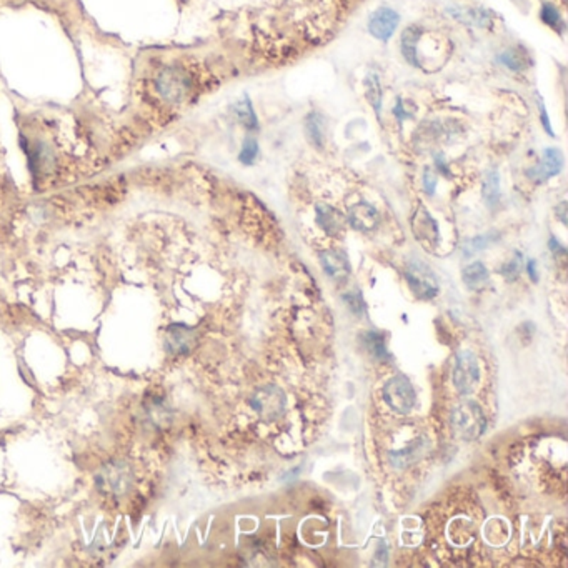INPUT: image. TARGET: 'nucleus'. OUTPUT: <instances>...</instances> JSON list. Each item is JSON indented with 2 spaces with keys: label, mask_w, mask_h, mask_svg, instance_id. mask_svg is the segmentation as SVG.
Listing matches in <instances>:
<instances>
[{
  "label": "nucleus",
  "mask_w": 568,
  "mask_h": 568,
  "mask_svg": "<svg viewBox=\"0 0 568 568\" xmlns=\"http://www.w3.org/2000/svg\"><path fill=\"white\" fill-rule=\"evenodd\" d=\"M422 36V29L417 27V25H412V27L405 29L402 36V54L403 57L409 64L417 67V57H415V47H417L418 37Z\"/></svg>",
  "instance_id": "obj_16"
},
{
  "label": "nucleus",
  "mask_w": 568,
  "mask_h": 568,
  "mask_svg": "<svg viewBox=\"0 0 568 568\" xmlns=\"http://www.w3.org/2000/svg\"><path fill=\"white\" fill-rule=\"evenodd\" d=\"M258 155V144L257 140L252 137H247L244 145H242V152H240V162L245 163V166H250V163L254 162L255 159H257Z\"/></svg>",
  "instance_id": "obj_24"
},
{
  "label": "nucleus",
  "mask_w": 568,
  "mask_h": 568,
  "mask_svg": "<svg viewBox=\"0 0 568 568\" xmlns=\"http://www.w3.org/2000/svg\"><path fill=\"white\" fill-rule=\"evenodd\" d=\"M320 262H322L325 274L333 280H344L350 272L349 260L344 254L337 252V250H325V252L320 254Z\"/></svg>",
  "instance_id": "obj_10"
},
{
  "label": "nucleus",
  "mask_w": 568,
  "mask_h": 568,
  "mask_svg": "<svg viewBox=\"0 0 568 568\" xmlns=\"http://www.w3.org/2000/svg\"><path fill=\"white\" fill-rule=\"evenodd\" d=\"M550 249L553 250V252H560L562 255L565 254V249H563V247L558 244L557 240H555V238H552V240H550Z\"/></svg>",
  "instance_id": "obj_34"
},
{
  "label": "nucleus",
  "mask_w": 568,
  "mask_h": 568,
  "mask_svg": "<svg viewBox=\"0 0 568 568\" xmlns=\"http://www.w3.org/2000/svg\"><path fill=\"white\" fill-rule=\"evenodd\" d=\"M398 14L395 10L387 7H381L372 14L368 20V30L375 38L381 42H387L393 36L395 29L398 27Z\"/></svg>",
  "instance_id": "obj_7"
},
{
  "label": "nucleus",
  "mask_w": 568,
  "mask_h": 568,
  "mask_svg": "<svg viewBox=\"0 0 568 568\" xmlns=\"http://www.w3.org/2000/svg\"><path fill=\"white\" fill-rule=\"evenodd\" d=\"M518 272H520V258H518V257L514 258V260H510V262L507 263V265H504V267L500 268V274L504 275L507 280L517 279Z\"/></svg>",
  "instance_id": "obj_26"
},
{
  "label": "nucleus",
  "mask_w": 568,
  "mask_h": 568,
  "mask_svg": "<svg viewBox=\"0 0 568 568\" xmlns=\"http://www.w3.org/2000/svg\"><path fill=\"white\" fill-rule=\"evenodd\" d=\"M365 94H367V101L370 102V105L374 107L377 117H380L381 110V89H380V82L375 75H368L365 82Z\"/></svg>",
  "instance_id": "obj_22"
},
{
  "label": "nucleus",
  "mask_w": 568,
  "mask_h": 568,
  "mask_svg": "<svg viewBox=\"0 0 568 568\" xmlns=\"http://www.w3.org/2000/svg\"><path fill=\"white\" fill-rule=\"evenodd\" d=\"M349 222L360 232H368L377 228L380 224V215L374 205L367 202L355 203L349 210Z\"/></svg>",
  "instance_id": "obj_9"
},
{
  "label": "nucleus",
  "mask_w": 568,
  "mask_h": 568,
  "mask_svg": "<svg viewBox=\"0 0 568 568\" xmlns=\"http://www.w3.org/2000/svg\"><path fill=\"white\" fill-rule=\"evenodd\" d=\"M235 115H237L238 122L244 125V127L250 129V130L258 129V119H257V115H255L252 102H250V99L247 97V95H244V99L237 103Z\"/></svg>",
  "instance_id": "obj_18"
},
{
  "label": "nucleus",
  "mask_w": 568,
  "mask_h": 568,
  "mask_svg": "<svg viewBox=\"0 0 568 568\" xmlns=\"http://www.w3.org/2000/svg\"><path fill=\"white\" fill-rule=\"evenodd\" d=\"M480 380V368L476 357L468 350H462L455 357V367H453V385L458 393L462 395H468L476 387Z\"/></svg>",
  "instance_id": "obj_4"
},
{
  "label": "nucleus",
  "mask_w": 568,
  "mask_h": 568,
  "mask_svg": "<svg viewBox=\"0 0 568 568\" xmlns=\"http://www.w3.org/2000/svg\"><path fill=\"white\" fill-rule=\"evenodd\" d=\"M387 547H385V544H380L379 550H377L375 557H374V562H372V565L377 567V565H385L387 563Z\"/></svg>",
  "instance_id": "obj_28"
},
{
  "label": "nucleus",
  "mask_w": 568,
  "mask_h": 568,
  "mask_svg": "<svg viewBox=\"0 0 568 568\" xmlns=\"http://www.w3.org/2000/svg\"><path fill=\"white\" fill-rule=\"evenodd\" d=\"M450 14H452L457 20L465 22V24L475 25V27H482L487 29L492 24V17L487 10H482V8H450Z\"/></svg>",
  "instance_id": "obj_12"
},
{
  "label": "nucleus",
  "mask_w": 568,
  "mask_h": 568,
  "mask_svg": "<svg viewBox=\"0 0 568 568\" xmlns=\"http://www.w3.org/2000/svg\"><path fill=\"white\" fill-rule=\"evenodd\" d=\"M316 212V224L323 228L328 235H338L345 227V219L340 212L333 209L330 205L319 203L315 207Z\"/></svg>",
  "instance_id": "obj_11"
},
{
  "label": "nucleus",
  "mask_w": 568,
  "mask_h": 568,
  "mask_svg": "<svg viewBox=\"0 0 568 568\" xmlns=\"http://www.w3.org/2000/svg\"><path fill=\"white\" fill-rule=\"evenodd\" d=\"M539 108H540V119H541V124H544L545 130H547V132L550 133V136H553V130H552V127H550V119H548V114H547V110H545L544 101H541V99H540V95H539Z\"/></svg>",
  "instance_id": "obj_30"
},
{
  "label": "nucleus",
  "mask_w": 568,
  "mask_h": 568,
  "mask_svg": "<svg viewBox=\"0 0 568 568\" xmlns=\"http://www.w3.org/2000/svg\"><path fill=\"white\" fill-rule=\"evenodd\" d=\"M305 133L310 144L316 149H323L325 145V120L320 114H312L305 119Z\"/></svg>",
  "instance_id": "obj_13"
},
{
  "label": "nucleus",
  "mask_w": 568,
  "mask_h": 568,
  "mask_svg": "<svg viewBox=\"0 0 568 568\" xmlns=\"http://www.w3.org/2000/svg\"><path fill=\"white\" fill-rule=\"evenodd\" d=\"M527 272H528V275H530V279H532L533 282L539 280V274H537V263H535V260H528V263H527Z\"/></svg>",
  "instance_id": "obj_31"
},
{
  "label": "nucleus",
  "mask_w": 568,
  "mask_h": 568,
  "mask_svg": "<svg viewBox=\"0 0 568 568\" xmlns=\"http://www.w3.org/2000/svg\"><path fill=\"white\" fill-rule=\"evenodd\" d=\"M422 452H423V442H422V439H418L410 446H407V449L390 453V462H392V465L403 468V467L410 465L414 460H417L420 455H422Z\"/></svg>",
  "instance_id": "obj_15"
},
{
  "label": "nucleus",
  "mask_w": 568,
  "mask_h": 568,
  "mask_svg": "<svg viewBox=\"0 0 568 568\" xmlns=\"http://www.w3.org/2000/svg\"><path fill=\"white\" fill-rule=\"evenodd\" d=\"M563 168V155L558 149H547L544 154V160L539 166L528 168L527 175L530 177L533 182L541 184V182L552 179V177L558 175Z\"/></svg>",
  "instance_id": "obj_8"
},
{
  "label": "nucleus",
  "mask_w": 568,
  "mask_h": 568,
  "mask_svg": "<svg viewBox=\"0 0 568 568\" xmlns=\"http://www.w3.org/2000/svg\"><path fill=\"white\" fill-rule=\"evenodd\" d=\"M500 64H504L507 68H510L514 72H522L527 68L528 59L518 49H509L500 55Z\"/></svg>",
  "instance_id": "obj_19"
},
{
  "label": "nucleus",
  "mask_w": 568,
  "mask_h": 568,
  "mask_svg": "<svg viewBox=\"0 0 568 568\" xmlns=\"http://www.w3.org/2000/svg\"><path fill=\"white\" fill-rule=\"evenodd\" d=\"M450 422H452L455 435L467 442L479 439L487 427V418L482 407L474 400H465L455 407Z\"/></svg>",
  "instance_id": "obj_1"
},
{
  "label": "nucleus",
  "mask_w": 568,
  "mask_h": 568,
  "mask_svg": "<svg viewBox=\"0 0 568 568\" xmlns=\"http://www.w3.org/2000/svg\"><path fill=\"white\" fill-rule=\"evenodd\" d=\"M344 302L349 305V309L354 312V314L357 315H362L363 312H365V302H363L362 295L360 293H355V292H350V293H345L344 295Z\"/></svg>",
  "instance_id": "obj_25"
},
{
  "label": "nucleus",
  "mask_w": 568,
  "mask_h": 568,
  "mask_svg": "<svg viewBox=\"0 0 568 568\" xmlns=\"http://www.w3.org/2000/svg\"><path fill=\"white\" fill-rule=\"evenodd\" d=\"M483 198L488 207H497L498 202H500V177H498L495 168L487 172V175H485Z\"/></svg>",
  "instance_id": "obj_17"
},
{
  "label": "nucleus",
  "mask_w": 568,
  "mask_h": 568,
  "mask_svg": "<svg viewBox=\"0 0 568 568\" xmlns=\"http://www.w3.org/2000/svg\"><path fill=\"white\" fill-rule=\"evenodd\" d=\"M540 17H541V20L545 22V24L550 25V27L555 29V30L563 27V20L560 17V12H558L557 7L552 6V3H545V6L541 7Z\"/></svg>",
  "instance_id": "obj_23"
},
{
  "label": "nucleus",
  "mask_w": 568,
  "mask_h": 568,
  "mask_svg": "<svg viewBox=\"0 0 568 568\" xmlns=\"http://www.w3.org/2000/svg\"><path fill=\"white\" fill-rule=\"evenodd\" d=\"M435 167H437V168H439V170H440L442 173H444V175H450V170H449V167H446L445 160H444V159H442V157H440V155H439V157H437V159H435Z\"/></svg>",
  "instance_id": "obj_32"
},
{
  "label": "nucleus",
  "mask_w": 568,
  "mask_h": 568,
  "mask_svg": "<svg viewBox=\"0 0 568 568\" xmlns=\"http://www.w3.org/2000/svg\"><path fill=\"white\" fill-rule=\"evenodd\" d=\"M423 187H425V190H427V194H430V195L435 194L437 177H435V173L430 170V168H425V172H423Z\"/></svg>",
  "instance_id": "obj_27"
},
{
  "label": "nucleus",
  "mask_w": 568,
  "mask_h": 568,
  "mask_svg": "<svg viewBox=\"0 0 568 568\" xmlns=\"http://www.w3.org/2000/svg\"><path fill=\"white\" fill-rule=\"evenodd\" d=\"M497 240H498V233H495V232H490V233H485V235L470 238V240H467L465 244H463V254H465V257H472V255L480 252V250L487 249L488 245H492L493 242H497Z\"/></svg>",
  "instance_id": "obj_20"
},
{
  "label": "nucleus",
  "mask_w": 568,
  "mask_h": 568,
  "mask_svg": "<svg viewBox=\"0 0 568 568\" xmlns=\"http://www.w3.org/2000/svg\"><path fill=\"white\" fill-rule=\"evenodd\" d=\"M407 282H409L412 292L417 295L418 298L428 300L433 298L439 292V284H437V277L430 270V267L422 260H410L409 267L405 272Z\"/></svg>",
  "instance_id": "obj_5"
},
{
  "label": "nucleus",
  "mask_w": 568,
  "mask_h": 568,
  "mask_svg": "<svg viewBox=\"0 0 568 568\" xmlns=\"http://www.w3.org/2000/svg\"><path fill=\"white\" fill-rule=\"evenodd\" d=\"M565 209H567V203H565V202H562L560 205L557 207V214H558V219H560L562 222L567 225V217H565V215H567V212H565Z\"/></svg>",
  "instance_id": "obj_33"
},
{
  "label": "nucleus",
  "mask_w": 568,
  "mask_h": 568,
  "mask_svg": "<svg viewBox=\"0 0 568 568\" xmlns=\"http://www.w3.org/2000/svg\"><path fill=\"white\" fill-rule=\"evenodd\" d=\"M384 400L393 412L405 415L414 409L417 395H415V390L405 375H395L385 384Z\"/></svg>",
  "instance_id": "obj_3"
},
{
  "label": "nucleus",
  "mask_w": 568,
  "mask_h": 568,
  "mask_svg": "<svg viewBox=\"0 0 568 568\" xmlns=\"http://www.w3.org/2000/svg\"><path fill=\"white\" fill-rule=\"evenodd\" d=\"M462 279H463V284H465L468 289L479 290L487 285L488 270L482 262H475V263H472V265H468L465 270L462 272Z\"/></svg>",
  "instance_id": "obj_14"
},
{
  "label": "nucleus",
  "mask_w": 568,
  "mask_h": 568,
  "mask_svg": "<svg viewBox=\"0 0 568 568\" xmlns=\"http://www.w3.org/2000/svg\"><path fill=\"white\" fill-rule=\"evenodd\" d=\"M363 345L367 347V350L374 355L375 358L379 360H384L388 357L387 354V349H385V340L384 337L380 335V333L377 332H365V335H363Z\"/></svg>",
  "instance_id": "obj_21"
},
{
  "label": "nucleus",
  "mask_w": 568,
  "mask_h": 568,
  "mask_svg": "<svg viewBox=\"0 0 568 568\" xmlns=\"http://www.w3.org/2000/svg\"><path fill=\"white\" fill-rule=\"evenodd\" d=\"M393 115L397 117V120H398V124H402L403 120L405 119H410V114L409 112L405 110V108H403V102H402V99L398 97L397 99V105H395V108H393Z\"/></svg>",
  "instance_id": "obj_29"
},
{
  "label": "nucleus",
  "mask_w": 568,
  "mask_h": 568,
  "mask_svg": "<svg viewBox=\"0 0 568 568\" xmlns=\"http://www.w3.org/2000/svg\"><path fill=\"white\" fill-rule=\"evenodd\" d=\"M250 407L263 422H275L284 415L285 407H287V397H285L284 390L275 387V385H265L250 397Z\"/></svg>",
  "instance_id": "obj_2"
},
{
  "label": "nucleus",
  "mask_w": 568,
  "mask_h": 568,
  "mask_svg": "<svg viewBox=\"0 0 568 568\" xmlns=\"http://www.w3.org/2000/svg\"><path fill=\"white\" fill-rule=\"evenodd\" d=\"M412 228H414V233L418 238V242H422L427 249H433V247L439 244V225H437L435 219L423 207H420L417 214L412 219Z\"/></svg>",
  "instance_id": "obj_6"
}]
</instances>
